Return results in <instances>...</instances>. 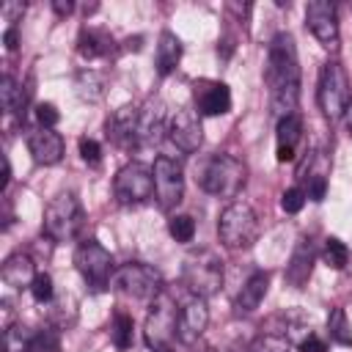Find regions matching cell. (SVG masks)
Returning <instances> with one entry per match:
<instances>
[{
	"label": "cell",
	"instance_id": "6da1fadb",
	"mask_svg": "<svg viewBox=\"0 0 352 352\" xmlns=\"http://www.w3.org/2000/svg\"><path fill=\"white\" fill-rule=\"evenodd\" d=\"M264 80L270 88V110L280 121L297 110L300 102V60L292 33H278L267 50Z\"/></svg>",
	"mask_w": 352,
	"mask_h": 352
},
{
	"label": "cell",
	"instance_id": "7a4b0ae2",
	"mask_svg": "<svg viewBox=\"0 0 352 352\" xmlns=\"http://www.w3.org/2000/svg\"><path fill=\"white\" fill-rule=\"evenodd\" d=\"M143 338L146 346L154 352H170V346L179 341V308L168 289L151 300V311L143 324Z\"/></svg>",
	"mask_w": 352,
	"mask_h": 352
},
{
	"label": "cell",
	"instance_id": "3957f363",
	"mask_svg": "<svg viewBox=\"0 0 352 352\" xmlns=\"http://www.w3.org/2000/svg\"><path fill=\"white\" fill-rule=\"evenodd\" d=\"M223 261L214 250L204 248V250H195L184 258V267H182V283L187 286L190 294L195 297H204L209 300L212 294H217L223 289Z\"/></svg>",
	"mask_w": 352,
	"mask_h": 352
},
{
	"label": "cell",
	"instance_id": "277c9868",
	"mask_svg": "<svg viewBox=\"0 0 352 352\" xmlns=\"http://www.w3.org/2000/svg\"><path fill=\"white\" fill-rule=\"evenodd\" d=\"M85 226V209L74 192H58L44 209V234L52 242H72Z\"/></svg>",
	"mask_w": 352,
	"mask_h": 352
},
{
	"label": "cell",
	"instance_id": "5b68a950",
	"mask_svg": "<svg viewBox=\"0 0 352 352\" xmlns=\"http://www.w3.org/2000/svg\"><path fill=\"white\" fill-rule=\"evenodd\" d=\"M217 236L228 250H248L258 239V217L253 206L231 201L217 217Z\"/></svg>",
	"mask_w": 352,
	"mask_h": 352
},
{
	"label": "cell",
	"instance_id": "8992f818",
	"mask_svg": "<svg viewBox=\"0 0 352 352\" xmlns=\"http://www.w3.org/2000/svg\"><path fill=\"white\" fill-rule=\"evenodd\" d=\"M248 182V168L242 160L231 157V154H217L209 160V165L204 168V190L217 195V198H236L242 192Z\"/></svg>",
	"mask_w": 352,
	"mask_h": 352
},
{
	"label": "cell",
	"instance_id": "52a82bcc",
	"mask_svg": "<svg viewBox=\"0 0 352 352\" xmlns=\"http://www.w3.org/2000/svg\"><path fill=\"white\" fill-rule=\"evenodd\" d=\"M316 102H319V110L336 121V118H344V110L346 104L352 102V91H349V80H346V72L338 60H327L319 72V85H316Z\"/></svg>",
	"mask_w": 352,
	"mask_h": 352
},
{
	"label": "cell",
	"instance_id": "ba28073f",
	"mask_svg": "<svg viewBox=\"0 0 352 352\" xmlns=\"http://www.w3.org/2000/svg\"><path fill=\"white\" fill-rule=\"evenodd\" d=\"M74 264H77V272L82 275V280L91 286V292H104L107 286H113V275H116L113 256L96 239H82L77 245Z\"/></svg>",
	"mask_w": 352,
	"mask_h": 352
},
{
	"label": "cell",
	"instance_id": "9c48e42d",
	"mask_svg": "<svg viewBox=\"0 0 352 352\" xmlns=\"http://www.w3.org/2000/svg\"><path fill=\"white\" fill-rule=\"evenodd\" d=\"M113 286H116L121 294L132 297V300H154L157 294L165 292L162 275H160L154 267L143 264V261H126V264L116 267Z\"/></svg>",
	"mask_w": 352,
	"mask_h": 352
},
{
	"label": "cell",
	"instance_id": "30bf717a",
	"mask_svg": "<svg viewBox=\"0 0 352 352\" xmlns=\"http://www.w3.org/2000/svg\"><path fill=\"white\" fill-rule=\"evenodd\" d=\"M113 192H116V201L124 204V206H135V204L148 201L154 195V170H151V165H146V162L124 165L113 179Z\"/></svg>",
	"mask_w": 352,
	"mask_h": 352
},
{
	"label": "cell",
	"instance_id": "8fae6325",
	"mask_svg": "<svg viewBox=\"0 0 352 352\" xmlns=\"http://www.w3.org/2000/svg\"><path fill=\"white\" fill-rule=\"evenodd\" d=\"M154 170V198L160 204L162 212H170L182 204L184 198V173H182V165L173 160V157H165L160 154L151 165Z\"/></svg>",
	"mask_w": 352,
	"mask_h": 352
},
{
	"label": "cell",
	"instance_id": "7c38bea8",
	"mask_svg": "<svg viewBox=\"0 0 352 352\" xmlns=\"http://www.w3.org/2000/svg\"><path fill=\"white\" fill-rule=\"evenodd\" d=\"M305 22H308V30L314 33V38L324 47V50H338V41H341V33H338V14H336V6L330 0H311L305 6Z\"/></svg>",
	"mask_w": 352,
	"mask_h": 352
},
{
	"label": "cell",
	"instance_id": "4fadbf2b",
	"mask_svg": "<svg viewBox=\"0 0 352 352\" xmlns=\"http://www.w3.org/2000/svg\"><path fill=\"white\" fill-rule=\"evenodd\" d=\"M168 138H170V143H173L179 151H184V154L198 151L201 143H204V129H201L198 113L190 110V107L176 110V116L170 118V126H168Z\"/></svg>",
	"mask_w": 352,
	"mask_h": 352
},
{
	"label": "cell",
	"instance_id": "5bb4252c",
	"mask_svg": "<svg viewBox=\"0 0 352 352\" xmlns=\"http://www.w3.org/2000/svg\"><path fill=\"white\" fill-rule=\"evenodd\" d=\"M170 121L165 113V104L160 99H148L143 107H138V146H157Z\"/></svg>",
	"mask_w": 352,
	"mask_h": 352
},
{
	"label": "cell",
	"instance_id": "9a60e30c",
	"mask_svg": "<svg viewBox=\"0 0 352 352\" xmlns=\"http://www.w3.org/2000/svg\"><path fill=\"white\" fill-rule=\"evenodd\" d=\"M209 324V305L204 297L190 294L187 302L179 308V341L182 344H195Z\"/></svg>",
	"mask_w": 352,
	"mask_h": 352
},
{
	"label": "cell",
	"instance_id": "2e32d148",
	"mask_svg": "<svg viewBox=\"0 0 352 352\" xmlns=\"http://www.w3.org/2000/svg\"><path fill=\"white\" fill-rule=\"evenodd\" d=\"M195 110L201 116H226L231 110V91L220 80L195 82Z\"/></svg>",
	"mask_w": 352,
	"mask_h": 352
},
{
	"label": "cell",
	"instance_id": "e0dca14e",
	"mask_svg": "<svg viewBox=\"0 0 352 352\" xmlns=\"http://www.w3.org/2000/svg\"><path fill=\"white\" fill-rule=\"evenodd\" d=\"M28 151L36 165H55L63 160V138L55 129L38 126L28 135Z\"/></svg>",
	"mask_w": 352,
	"mask_h": 352
},
{
	"label": "cell",
	"instance_id": "ac0fdd59",
	"mask_svg": "<svg viewBox=\"0 0 352 352\" xmlns=\"http://www.w3.org/2000/svg\"><path fill=\"white\" fill-rule=\"evenodd\" d=\"M107 138L118 148L138 146V107L135 104H124L107 118Z\"/></svg>",
	"mask_w": 352,
	"mask_h": 352
},
{
	"label": "cell",
	"instance_id": "d6986e66",
	"mask_svg": "<svg viewBox=\"0 0 352 352\" xmlns=\"http://www.w3.org/2000/svg\"><path fill=\"white\" fill-rule=\"evenodd\" d=\"M314 261H316V245L311 239H300L297 248L292 250V258L286 264V280L294 286V289H302L314 272Z\"/></svg>",
	"mask_w": 352,
	"mask_h": 352
},
{
	"label": "cell",
	"instance_id": "ffe728a7",
	"mask_svg": "<svg viewBox=\"0 0 352 352\" xmlns=\"http://www.w3.org/2000/svg\"><path fill=\"white\" fill-rule=\"evenodd\" d=\"M267 289H270V272L256 270V272L242 283V289H239V294H236V300H234V314H236V316L253 314V311L261 305V300L267 297Z\"/></svg>",
	"mask_w": 352,
	"mask_h": 352
},
{
	"label": "cell",
	"instance_id": "44dd1931",
	"mask_svg": "<svg viewBox=\"0 0 352 352\" xmlns=\"http://www.w3.org/2000/svg\"><path fill=\"white\" fill-rule=\"evenodd\" d=\"M36 264L28 253H11L6 261H3V270H0V278L6 286L11 289H30L33 280H36Z\"/></svg>",
	"mask_w": 352,
	"mask_h": 352
},
{
	"label": "cell",
	"instance_id": "7402d4cb",
	"mask_svg": "<svg viewBox=\"0 0 352 352\" xmlns=\"http://www.w3.org/2000/svg\"><path fill=\"white\" fill-rule=\"evenodd\" d=\"M300 140H302V118L297 113L280 118L278 121V151H275L278 162H292Z\"/></svg>",
	"mask_w": 352,
	"mask_h": 352
},
{
	"label": "cell",
	"instance_id": "603a6c76",
	"mask_svg": "<svg viewBox=\"0 0 352 352\" xmlns=\"http://www.w3.org/2000/svg\"><path fill=\"white\" fill-rule=\"evenodd\" d=\"M113 50V36L107 30H96V28H85L77 38V52L85 58V60H96V58H104L107 52Z\"/></svg>",
	"mask_w": 352,
	"mask_h": 352
},
{
	"label": "cell",
	"instance_id": "cb8c5ba5",
	"mask_svg": "<svg viewBox=\"0 0 352 352\" xmlns=\"http://www.w3.org/2000/svg\"><path fill=\"white\" fill-rule=\"evenodd\" d=\"M47 319H50V324L58 327V330L72 327L74 319H77V300H74V294H72V292L55 294L52 302H47Z\"/></svg>",
	"mask_w": 352,
	"mask_h": 352
},
{
	"label": "cell",
	"instance_id": "d4e9b609",
	"mask_svg": "<svg viewBox=\"0 0 352 352\" xmlns=\"http://www.w3.org/2000/svg\"><path fill=\"white\" fill-rule=\"evenodd\" d=\"M157 72L165 77V74H170L176 66H179V60H182V41H179V36L176 33H170V30H162L160 33V41H157Z\"/></svg>",
	"mask_w": 352,
	"mask_h": 352
},
{
	"label": "cell",
	"instance_id": "484cf974",
	"mask_svg": "<svg viewBox=\"0 0 352 352\" xmlns=\"http://www.w3.org/2000/svg\"><path fill=\"white\" fill-rule=\"evenodd\" d=\"M22 352H60V330L58 327L28 330Z\"/></svg>",
	"mask_w": 352,
	"mask_h": 352
},
{
	"label": "cell",
	"instance_id": "4316f807",
	"mask_svg": "<svg viewBox=\"0 0 352 352\" xmlns=\"http://www.w3.org/2000/svg\"><path fill=\"white\" fill-rule=\"evenodd\" d=\"M327 336L338 346H352V327H349V319H346L344 308H333L330 311V316H327Z\"/></svg>",
	"mask_w": 352,
	"mask_h": 352
},
{
	"label": "cell",
	"instance_id": "83f0119b",
	"mask_svg": "<svg viewBox=\"0 0 352 352\" xmlns=\"http://www.w3.org/2000/svg\"><path fill=\"white\" fill-rule=\"evenodd\" d=\"M322 261L330 267V270H344L346 267V261H349V248L341 242V239H336V236H327L324 239V245H322Z\"/></svg>",
	"mask_w": 352,
	"mask_h": 352
},
{
	"label": "cell",
	"instance_id": "f1b7e54d",
	"mask_svg": "<svg viewBox=\"0 0 352 352\" xmlns=\"http://www.w3.org/2000/svg\"><path fill=\"white\" fill-rule=\"evenodd\" d=\"M0 102H3V110L6 113H16L25 104V94H22V88L16 85V80L11 74H6L0 80Z\"/></svg>",
	"mask_w": 352,
	"mask_h": 352
},
{
	"label": "cell",
	"instance_id": "f546056e",
	"mask_svg": "<svg viewBox=\"0 0 352 352\" xmlns=\"http://www.w3.org/2000/svg\"><path fill=\"white\" fill-rule=\"evenodd\" d=\"M132 330H135L132 316L124 314V311H118L116 319H113V327H110V338H113L116 349H129L132 346Z\"/></svg>",
	"mask_w": 352,
	"mask_h": 352
},
{
	"label": "cell",
	"instance_id": "4dcf8cb0",
	"mask_svg": "<svg viewBox=\"0 0 352 352\" xmlns=\"http://www.w3.org/2000/svg\"><path fill=\"white\" fill-rule=\"evenodd\" d=\"M77 94H80L82 99H88V102L102 99V94H104V82H102V77H99L96 72H91V69L80 72V74H77Z\"/></svg>",
	"mask_w": 352,
	"mask_h": 352
},
{
	"label": "cell",
	"instance_id": "1f68e13d",
	"mask_svg": "<svg viewBox=\"0 0 352 352\" xmlns=\"http://www.w3.org/2000/svg\"><path fill=\"white\" fill-rule=\"evenodd\" d=\"M248 352H292V341L278 333H261L258 338H253Z\"/></svg>",
	"mask_w": 352,
	"mask_h": 352
},
{
	"label": "cell",
	"instance_id": "d6a6232c",
	"mask_svg": "<svg viewBox=\"0 0 352 352\" xmlns=\"http://www.w3.org/2000/svg\"><path fill=\"white\" fill-rule=\"evenodd\" d=\"M168 231L176 242H192L195 236V220L190 214H173L168 223Z\"/></svg>",
	"mask_w": 352,
	"mask_h": 352
},
{
	"label": "cell",
	"instance_id": "836d02e7",
	"mask_svg": "<svg viewBox=\"0 0 352 352\" xmlns=\"http://www.w3.org/2000/svg\"><path fill=\"white\" fill-rule=\"evenodd\" d=\"M55 294H58V292H55L52 275H50V272H38V275H36V280H33V286H30V297H33L36 302L47 305V302H52V297H55Z\"/></svg>",
	"mask_w": 352,
	"mask_h": 352
},
{
	"label": "cell",
	"instance_id": "e575fe53",
	"mask_svg": "<svg viewBox=\"0 0 352 352\" xmlns=\"http://www.w3.org/2000/svg\"><path fill=\"white\" fill-rule=\"evenodd\" d=\"M305 190L302 187H289L283 195H280V209L286 212V214H297L302 206H305Z\"/></svg>",
	"mask_w": 352,
	"mask_h": 352
},
{
	"label": "cell",
	"instance_id": "d590c367",
	"mask_svg": "<svg viewBox=\"0 0 352 352\" xmlns=\"http://www.w3.org/2000/svg\"><path fill=\"white\" fill-rule=\"evenodd\" d=\"M36 118H38V126L55 129V124L60 121V113H58V107H55V104L41 102V104H36Z\"/></svg>",
	"mask_w": 352,
	"mask_h": 352
},
{
	"label": "cell",
	"instance_id": "8d00e7d4",
	"mask_svg": "<svg viewBox=\"0 0 352 352\" xmlns=\"http://www.w3.org/2000/svg\"><path fill=\"white\" fill-rule=\"evenodd\" d=\"M80 157L88 165H99L102 162V146L94 138H80Z\"/></svg>",
	"mask_w": 352,
	"mask_h": 352
},
{
	"label": "cell",
	"instance_id": "74e56055",
	"mask_svg": "<svg viewBox=\"0 0 352 352\" xmlns=\"http://www.w3.org/2000/svg\"><path fill=\"white\" fill-rule=\"evenodd\" d=\"M324 190H327V179H324L322 173H311V176H308V190H305V195H308L311 201H322V198H324Z\"/></svg>",
	"mask_w": 352,
	"mask_h": 352
},
{
	"label": "cell",
	"instance_id": "f35d334b",
	"mask_svg": "<svg viewBox=\"0 0 352 352\" xmlns=\"http://www.w3.org/2000/svg\"><path fill=\"white\" fill-rule=\"evenodd\" d=\"M300 352H327V344H324V338L308 333V336L300 341Z\"/></svg>",
	"mask_w": 352,
	"mask_h": 352
},
{
	"label": "cell",
	"instance_id": "ab89813d",
	"mask_svg": "<svg viewBox=\"0 0 352 352\" xmlns=\"http://www.w3.org/2000/svg\"><path fill=\"white\" fill-rule=\"evenodd\" d=\"M3 44H6V50H16L19 47V30H16V25H8L6 28V33H3Z\"/></svg>",
	"mask_w": 352,
	"mask_h": 352
},
{
	"label": "cell",
	"instance_id": "60d3db41",
	"mask_svg": "<svg viewBox=\"0 0 352 352\" xmlns=\"http://www.w3.org/2000/svg\"><path fill=\"white\" fill-rule=\"evenodd\" d=\"M22 11H25L22 3H6V6H3V16H6L8 22H16V14H22Z\"/></svg>",
	"mask_w": 352,
	"mask_h": 352
},
{
	"label": "cell",
	"instance_id": "b9f144b4",
	"mask_svg": "<svg viewBox=\"0 0 352 352\" xmlns=\"http://www.w3.org/2000/svg\"><path fill=\"white\" fill-rule=\"evenodd\" d=\"M52 8H55V14L66 16V14H72V11H74V3H72V0H55V3H52Z\"/></svg>",
	"mask_w": 352,
	"mask_h": 352
},
{
	"label": "cell",
	"instance_id": "7bdbcfd3",
	"mask_svg": "<svg viewBox=\"0 0 352 352\" xmlns=\"http://www.w3.org/2000/svg\"><path fill=\"white\" fill-rule=\"evenodd\" d=\"M8 182H11V162L8 157H3V187H8Z\"/></svg>",
	"mask_w": 352,
	"mask_h": 352
},
{
	"label": "cell",
	"instance_id": "ee69618b",
	"mask_svg": "<svg viewBox=\"0 0 352 352\" xmlns=\"http://www.w3.org/2000/svg\"><path fill=\"white\" fill-rule=\"evenodd\" d=\"M344 124H346V132L352 135V102H349L346 110H344Z\"/></svg>",
	"mask_w": 352,
	"mask_h": 352
},
{
	"label": "cell",
	"instance_id": "f6af8a7d",
	"mask_svg": "<svg viewBox=\"0 0 352 352\" xmlns=\"http://www.w3.org/2000/svg\"><path fill=\"white\" fill-rule=\"evenodd\" d=\"M140 41H143L140 36H135V38H126V41H124V44H126L124 50H140Z\"/></svg>",
	"mask_w": 352,
	"mask_h": 352
},
{
	"label": "cell",
	"instance_id": "bcb514c9",
	"mask_svg": "<svg viewBox=\"0 0 352 352\" xmlns=\"http://www.w3.org/2000/svg\"><path fill=\"white\" fill-rule=\"evenodd\" d=\"M206 352H214V349H206Z\"/></svg>",
	"mask_w": 352,
	"mask_h": 352
}]
</instances>
